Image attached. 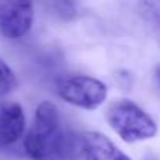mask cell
Here are the masks:
<instances>
[{
    "mask_svg": "<svg viewBox=\"0 0 160 160\" xmlns=\"http://www.w3.org/2000/svg\"><path fill=\"white\" fill-rule=\"evenodd\" d=\"M107 121L124 143H138L157 135L155 121L135 102L127 99L115 101L107 110Z\"/></svg>",
    "mask_w": 160,
    "mask_h": 160,
    "instance_id": "2",
    "label": "cell"
},
{
    "mask_svg": "<svg viewBox=\"0 0 160 160\" xmlns=\"http://www.w3.org/2000/svg\"><path fill=\"white\" fill-rule=\"evenodd\" d=\"M25 113L21 104L0 101V149L16 144L25 137Z\"/></svg>",
    "mask_w": 160,
    "mask_h": 160,
    "instance_id": "5",
    "label": "cell"
},
{
    "mask_svg": "<svg viewBox=\"0 0 160 160\" xmlns=\"http://www.w3.org/2000/svg\"><path fill=\"white\" fill-rule=\"evenodd\" d=\"M24 151L32 160H83L80 135L66 132L55 104L41 102L30 130L24 137Z\"/></svg>",
    "mask_w": 160,
    "mask_h": 160,
    "instance_id": "1",
    "label": "cell"
},
{
    "mask_svg": "<svg viewBox=\"0 0 160 160\" xmlns=\"http://www.w3.org/2000/svg\"><path fill=\"white\" fill-rule=\"evenodd\" d=\"M155 77H157V82H158V85H160V66H158L157 71H155Z\"/></svg>",
    "mask_w": 160,
    "mask_h": 160,
    "instance_id": "9",
    "label": "cell"
},
{
    "mask_svg": "<svg viewBox=\"0 0 160 160\" xmlns=\"http://www.w3.org/2000/svg\"><path fill=\"white\" fill-rule=\"evenodd\" d=\"M57 93L64 102L74 107L96 110L105 102L108 90L99 78L90 75H72L61 78L57 83Z\"/></svg>",
    "mask_w": 160,
    "mask_h": 160,
    "instance_id": "3",
    "label": "cell"
},
{
    "mask_svg": "<svg viewBox=\"0 0 160 160\" xmlns=\"http://www.w3.org/2000/svg\"><path fill=\"white\" fill-rule=\"evenodd\" d=\"M18 88V77L7 61L0 58V98H5Z\"/></svg>",
    "mask_w": 160,
    "mask_h": 160,
    "instance_id": "7",
    "label": "cell"
},
{
    "mask_svg": "<svg viewBox=\"0 0 160 160\" xmlns=\"http://www.w3.org/2000/svg\"><path fill=\"white\" fill-rule=\"evenodd\" d=\"M35 21V0H0V35L7 39L27 36Z\"/></svg>",
    "mask_w": 160,
    "mask_h": 160,
    "instance_id": "4",
    "label": "cell"
},
{
    "mask_svg": "<svg viewBox=\"0 0 160 160\" xmlns=\"http://www.w3.org/2000/svg\"><path fill=\"white\" fill-rule=\"evenodd\" d=\"M138 8L148 22L160 28V0H138Z\"/></svg>",
    "mask_w": 160,
    "mask_h": 160,
    "instance_id": "8",
    "label": "cell"
},
{
    "mask_svg": "<svg viewBox=\"0 0 160 160\" xmlns=\"http://www.w3.org/2000/svg\"><path fill=\"white\" fill-rule=\"evenodd\" d=\"M83 160H132L107 135L101 132H85L80 135Z\"/></svg>",
    "mask_w": 160,
    "mask_h": 160,
    "instance_id": "6",
    "label": "cell"
}]
</instances>
